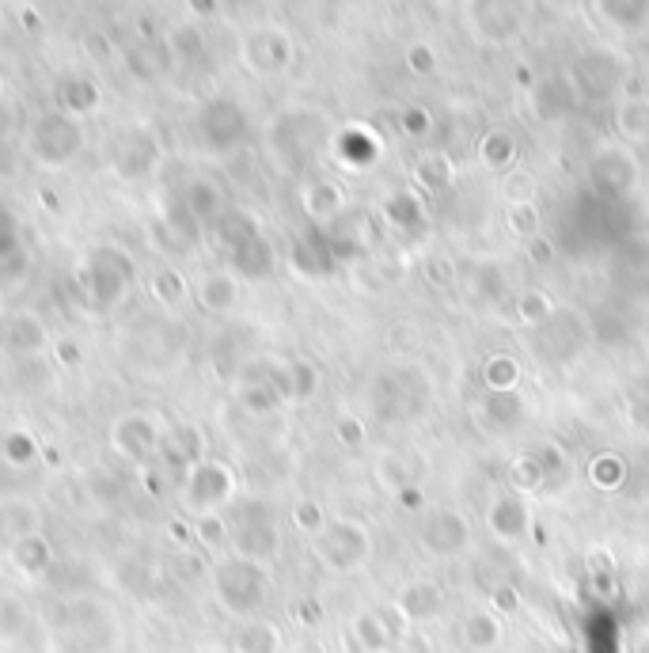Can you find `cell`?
Segmentation results:
<instances>
[{"mask_svg":"<svg viewBox=\"0 0 649 653\" xmlns=\"http://www.w3.org/2000/svg\"><path fill=\"white\" fill-rule=\"evenodd\" d=\"M312 551L330 574H358L373 558V532L353 517L327 520V528L312 540Z\"/></svg>","mask_w":649,"mask_h":653,"instance_id":"6da1fadb","label":"cell"},{"mask_svg":"<svg viewBox=\"0 0 649 653\" xmlns=\"http://www.w3.org/2000/svg\"><path fill=\"white\" fill-rule=\"evenodd\" d=\"M528 399H524V391H478L475 399H471V426L478 429L483 437H490V441H506V437L521 434L524 426H528Z\"/></svg>","mask_w":649,"mask_h":653,"instance_id":"7a4b0ae2","label":"cell"},{"mask_svg":"<svg viewBox=\"0 0 649 653\" xmlns=\"http://www.w3.org/2000/svg\"><path fill=\"white\" fill-rule=\"evenodd\" d=\"M414 540H419L422 555L448 563V558H460L471 548V520L460 510L437 505V510L422 513L419 528H414Z\"/></svg>","mask_w":649,"mask_h":653,"instance_id":"3957f363","label":"cell"},{"mask_svg":"<svg viewBox=\"0 0 649 653\" xmlns=\"http://www.w3.org/2000/svg\"><path fill=\"white\" fill-rule=\"evenodd\" d=\"M483 520H486V532H490L498 543H506V548L524 543L532 536V505H528V498L513 494V490L494 494Z\"/></svg>","mask_w":649,"mask_h":653,"instance_id":"277c9868","label":"cell"},{"mask_svg":"<svg viewBox=\"0 0 649 653\" xmlns=\"http://www.w3.org/2000/svg\"><path fill=\"white\" fill-rule=\"evenodd\" d=\"M445 608H448L445 586H440V581H433V578L407 581V586L396 593V601H391V612H396L403 627L433 624L437 616H445Z\"/></svg>","mask_w":649,"mask_h":653,"instance_id":"5b68a950","label":"cell"},{"mask_svg":"<svg viewBox=\"0 0 649 653\" xmlns=\"http://www.w3.org/2000/svg\"><path fill=\"white\" fill-rule=\"evenodd\" d=\"M506 639V627L494 608H475L455 624V642L467 653H494Z\"/></svg>","mask_w":649,"mask_h":653,"instance_id":"8992f818","label":"cell"},{"mask_svg":"<svg viewBox=\"0 0 649 653\" xmlns=\"http://www.w3.org/2000/svg\"><path fill=\"white\" fill-rule=\"evenodd\" d=\"M350 639L361 653H396V627L384 612H358L350 619Z\"/></svg>","mask_w":649,"mask_h":653,"instance_id":"52a82bcc","label":"cell"},{"mask_svg":"<svg viewBox=\"0 0 649 653\" xmlns=\"http://www.w3.org/2000/svg\"><path fill=\"white\" fill-rule=\"evenodd\" d=\"M592 183L612 198L631 194V187H635V164H631V156L620 149L600 152L597 164H592Z\"/></svg>","mask_w":649,"mask_h":653,"instance_id":"ba28073f","label":"cell"},{"mask_svg":"<svg viewBox=\"0 0 649 653\" xmlns=\"http://www.w3.org/2000/svg\"><path fill=\"white\" fill-rule=\"evenodd\" d=\"M585 479H589L592 490H600V494H615V490L627 487L631 479V464L623 452H597V456L589 460V467H585Z\"/></svg>","mask_w":649,"mask_h":653,"instance_id":"9c48e42d","label":"cell"},{"mask_svg":"<svg viewBox=\"0 0 649 653\" xmlns=\"http://www.w3.org/2000/svg\"><path fill=\"white\" fill-rule=\"evenodd\" d=\"M506 482H509V490L521 494V498L539 494V490L547 487V467H544V460H539V452L536 449L516 452L506 467Z\"/></svg>","mask_w":649,"mask_h":653,"instance_id":"30bf717a","label":"cell"},{"mask_svg":"<svg viewBox=\"0 0 649 653\" xmlns=\"http://www.w3.org/2000/svg\"><path fill=\"white\" fill-rule=\"evenodd\" d=\"M521 380H524V365L516 353L494 350L490 357L483 361V388L486 391H521Z\"/></svg>","mask_w":649,"mask_h":653,"instance_id":"8fae6325","label":"cell"},{"mask_svg":"<svg viewBox=\"0 0 649 653\" xmlns=\"http://www.w3.org/2000/svg\"><path fill=\"white\" fill-rule=\"evenodd\" d=\"M373 475L391 498H399L403 490H411L414 482H419V479H414L411 460L399 456V452H380V456H376V464H373Z\"/></svg>","mask_w":649,"mask_h":653,"instance_id":"7c38bea8","label":"cell"},{"mask_svg":"<svg viewBox=\"0 0 649 653\" xmlns=\"http://www.w3.org/2000/svg\"><path fill=\"white\" fill-rule=\"evenodd\" d=\"M513 309H516V319H521L524 327L539 330V327L551 324L554 312H559V304H554V297L547 293V289H521L516 301H513Z\"/></svg>","mask_w":649,"mask_h":653,"instance_id":"4fadbf2b","label":"cell"},{"mask_svg":"<svg viewBox=\"0 0 649 653\" xmlns=\"http://www.w3.org/2000/svg\"><path fill=\"white\" fill-rule=\"evenodd\" d=\"M615 129H620L627 141H649V99L631 96L615 111Z\"/></svg>","mask_w":649,"mask_h":653,"instance_id":"5bb4252c","label":"cell"},{"mask_svg":"<svg viewBox=\"0 0 649 653\" xmlns=\"http://www.w3.org/2000/svg\"><path fill=\"white\" fill-rule=\"evenodd\" d=\"M478 156H483V164L494 167V172H506V167L516 160L513 134H506V129H490V134L483 137V145H478Z\"/></svg>","mask_w":649,"mask_h":653,"instance_id":"9a60e30c","label":"cell"},{"mask_svg":"<svg viewBox=\"0 0 649 653\" xmlns=\"http://www.w3.org/2000/svg\"><path fill=\"white\" fill-rule=\"evenodd\" d=\"M471 297L483 304H498L501 297H506V274H501V266L478 263L475 271H471Z\"/></svg>","mask_w":649,"mask_h":653,"instance_id":"2e32d148","label":"cell"},{"mask_svg":"<svg viewBox=\"0 0 649 653\" xmlns=\"http://www.w3.org/2000/svg\"><path fill=\"white\" fill-rule=\"evenodd\" d=\"M342 205L346 198L335 183H315V187L308 190V213H312L315 221H330L335 213H342Z\"/></svg>","mask_w":649,"mask_h":653,"instance_id":"e0dca14e","label":"cell"},{"mask_svg":"<svg viewBox=\"0 0 649 653\" xmlns=\"http://www.w3.org/2000/svg\"><path fill=\"white\" fill-rule=\"evenodd\" d=\"M506 225H509V233L516 236V240H536L539 236V210H536V202H513L506 210Z\"/></svg>","mask_w":649,"mask_h":653,"instance_id":"ac0fdd59","label":"cell"},{"mask_svg":"<svg viewBox=\"0 0 649 653\" xmlns=\"http://www.w3.org/2000/svg\"><path fill=\"white\" fill-rule=\"evenodd\" d=\"M239 653H277V631L270 624L247 627V635L239 639Z\"/></svg>","mask_w":649,"mask_h":653,"instance_id":"d6986e66","label":"cell"},{"mask_svg":"<svg viewBox=\"0 0 649 653\" xmlns=\"http://www.w3.org/2000/svg\"><path fill=\"white\" fill-rule=\"evenodd\" d=\"M448 175H452V172H448V164H445L440 156H426V160L419 164V179L426 183L429 190L448 187Z\"/></svg>","mask_w":649,"mask_h":653,"instance_id":"ffe728a7","label":"cell"},{"mask_svg":"<svg viewBox=\"0 0 649 653\" xmlns=\"http://www.w3.org/2000/svg\"><path fill=\"white\" fill-rule=\"evenodd\" d=\"M539 460H544V467H547V482L554 479V475H562L566 479L570 475V460H566V452L559 449V444H539Z\"/></svg>","mask_w":649,"mask_h":653,"instance_id":"44dd1931","label":"cell"},{"mask_svg":"<svg viewBox=\"0 0 649 653\" xmlns=\"http://www.w3.org/2000/svg\"><path fill=\"white\" fill-rule=\"evenodd\" d=\"M297 525L304 528V532L320 536L323 528H327V517H323V505H320V502H300V505H297Z\"/></svg>","mask_w":649,"mask_h":653,"instance_id":"7402d4cb","label":"cell"},{"mask_svg":"<svg viewBox=\"0 0 649 653\" xmlns=\"http://www.w3.org/2000/svg\"><path fill=\"white\" fill-rule=\"evenodd\" d=\"M407 68H411V73H419V76H429L433 68H437V53H433L426 42L411 46V50H407Z\"/></svg>","mask_w":649,"mask_h":653,"instance_id":"603a6c76","label":"cell"},{"mask_svg":"<svg viewBox=\"0 0 649 653\" xmlns=\"http://www.w3.org/2000/svg\"><path fill=\"white\" fill-rule=\"evenodd\" d=\"M490 604L498 616H513L516 608H521V597H516L513 586H494L490 589Z\"/></svg>","mask_w":649,"mask_h":653,"instance_id":"cb8c5ba5","label":"cell"},{"mask_svg":"<svg viewBox=\"0 0 649 653\" xmlns=\"http://www.w3.org/2000/svg\"><path fill=\"white\" fill-rule=\"evenodd\" d=\"M338 437L346 441V449H361L365 444V426L358 418H342L338 422Z\"/></svg>","mask_w":649,"mask_h":653,"instance_id":"d4e9b609","label":"cell"},{"mask_svg":"<svg viewBox=\"0 0 649 653\" xmlns=\"http://www.w3.org/2000/svg\"><path fill=\"white\" fill-rule=\"evenodd\" d=\"M524 248H528V259H532V263H536V266H547V263H551V255H554L551 243H547L544 236H536V240H528V243H524Z\"/></svg>","mask_w":649,"mask_h":653,"instance_id":"484cf974","label":"cell"},{"mask_svg":"<svg viewBox=\"0 0 649 653\" xmlns=\"http://www.w3.org/2000/svg\"><path fill=\"white\" fill-rule=\"evenodd\" d=\"M399 505H403V510H411V513H419V510H426V494H422V487L419 482H414L411 490H403V494L396 498Z\"/></svg>","mask_w":649,"mask_h":653,"instance_id":"4316f807","label":"cell"},{"mask_svg":"<svg viewBox=\"0 0 649 653\" xmlns=\"http://www.w3.org/2000/svg\"><path fill=\"white\" fill-rule=\"evenodd\" d=\"M426 111H419V106H414V111H407L403 114V129H411V134H426Z\"/></svg>","mask_w":649,"mask_h":653,"instance_id":"83f0119b","label":"cell"},{"mask_svg":"<svg viewBox=\"0 0 649 653\" xmlns=\"http://www.w3.org/2000/svg\"><path fill=\"white\" fill-rule=\"evenodd\" d=\"M448 263H429V278L433 281H448V271H445Z\"/></svg>","mask_w":649,"mask_h":653,"instance_id":"f1b7e54d","label":"cell"}]
</instances>
